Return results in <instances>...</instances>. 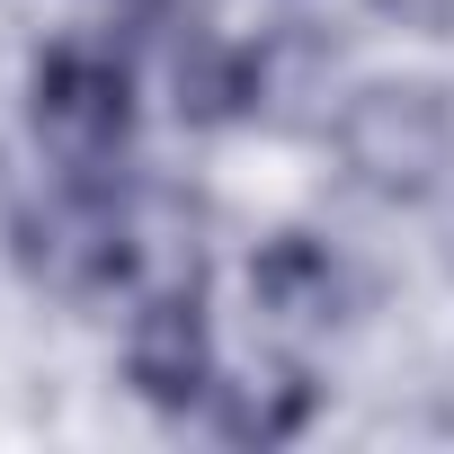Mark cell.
<instances>
[{
    "label": "cell",
    "instance_id": "cell-1",
    "mask_svg": "<svg viewBox=\"0 0 454 454\" xmlns=\"http://www.w3.org/2000/svg\"><path fill=\"white\" fill-rule=\"evenodd\" d=\"M10 259L27 286L45 294H107V286H134V259H143V214L116 196L107 169H63V187L27 196L19 223H10Z\"/></svg>",
    "mask_w": 454,
    "mask_h": 454
},
{
    "label": "cell",
    "instance_id": "cell-2",
    "mask_svg": "<svg viewBox=\"0 0 454 454\" xmlns=\"http://www.w3.org/2000/svg\"><path fill=\"white\" fill-rule=\"evenodd\" d=\"M339 160L392 205L436 196L454 169V98L436 81H365L356 98H339Z\"/></svg>",
    "mask_w": 454,
    "mask_h": 454
},
{
    "label": "cell",
    "instance_id": "cell-3",
    "mask_svg": "<svg viewBox=\"0 0 454 454\" xmlns=\"http://www.w3.org/2000/svg\"><path fill=\"white\" fill-rule=\"evenodd\" d=\"M27 116L63 169H107L134 143V72L98 45H45L27 72Z\"/></svg>",
    "mask_w": 454,
    "mask_h": 454
},
{
    "label": "cell",
    "instance_id": "cell-4",
    "mask_svg": "<svg viewBox=\"0 0 454 454\" xmlns=\"http://www.w3.org/2000/svg\"><path fill=\"white\" fill-rule=\"evenodd\" d=\"M125 383L152 410H169V419H187V410L214 401V321H205L196 277L143 286V303L125 321Z\"/></svg>",
    "mask_w": 454,
    "mask_h": 454
},
{
    "label": "cell",
    "instance_id": "cell-5",
    "mask_svg": "<svg viewBox=\"0 0 454 454\" xmlns=\"http://www.w3.org/2000/svg\"><path fill=\"white\" fill-rule=\"evenodd\" d=\"M250 303L268 312V330L303 339V330H330V321H339L348 277H339V259H330L312 232H277V241H259V259H250Z\"/></svg>",
    "mask_w": 454,
    "mask_h": 454
},
{
    "label": "cell",
    "instance_id": "cell-6",
    "mask_svg": "<svg viewBox=\"0 0 454 454\" xmlns=\"http://www.w3.org/2000/svg\"><path fill=\"white\" fill-rule=\"evenodd\" d=\"M169 90H178V125H196V134L241 125V116H259V54L232 45V36L187 27L169 45Z\"/></svg>",
    "mask_w": 454,
    "mask_h": 454
},
{
    "label": "cell",
    "instance_id": "cell-7",
    "mask_svg": "<svg viewBox=\"0 0 454 454\" xmlns=\"http://www.w3.org/2000/svg\"><path fill=\"white\" fill-rule=\"evenodd\" d=\"M321 410V383L303 365H277V374H241V383H214V427L232 445H286L303 436Z\"/></svg>",
    "mask_w": 454,
    "mask_h": 454
},
{
    "label": "cell",
    "instance_id": "cell-8",
    "mask_svg": "<svg viewBox=\"0 0 454 454\" xmlns=\"http://www.w3.org/2000/svg\"><path fill=\"white\" fill-rule=\"evenodd\" d=\"M259 54V116H277V125H303V107L312 98H330V72H339V45L321 36V27H277V36H259L250 45Z\"/></svg>",
    "mask_w": 454,
    "mask_h": 454
},
{
    "label": "cell",
    "instance_id": "cell-9",
    "mask_svg": "<svg viewBox=\"0 0 454 454\" xmlns=\"http://www.w3.org/2000/svg\"><path fill=\"white\" fill-rule=\"evenodd\" d=\"M383 27H410V36H445L454 27V0H365Z\"/></svg>",
    "mask_w": 454,
    "mask_h": 454
},
{
    "label": "cell",
    "instance_id": "cell-10",
    "mask_svg": "<svg viewBox=\"0 0 454 454\" xmlns=\"http://www.w3.org/2000/svg\"><path fill=\"white\" fill-rule=\"evenodd\" d=\"M445 268H454V223H445Z\"/></svg>",
    "mask_w": 454,
    "mask_h": 454
}]
</instances>
